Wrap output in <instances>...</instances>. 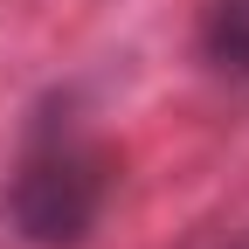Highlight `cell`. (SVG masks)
Masks as SVG:
<instances>
[{"instance_id": "cell-1", "label": "cell", "mask_w": 249, "mask_h": 249, "mask_svg": "<svg viewBox=\"0 0 249 249\" xmlns=\"http://www.w3.org/2000/svg\"><path fill=\"white\" fill-rule=\"evenodd\" d=\"M104 187H111V160L76 124L49 118V124H35V139L21 145V160L7 173V222H14V235L42 242V249H70L97 229Z\"/></svg>"}, {"instance_id": "cell-2", "label": "cell", "mask_w": 249, "mask_h": 249, "mask_svg": "<svg viewBox=\"0 0 249 249\" xmlns=\"http://www.w3.org/2000/svg\"><path fill=\"white\" fill-rule=\"evenodd\" d=\"M214 55L229 70H249V0H222V14H214Z\"/></svg>"}]
</instances>
